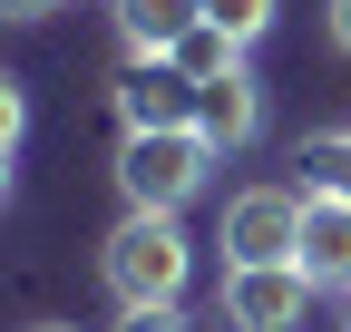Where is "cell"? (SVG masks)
<instances>
[{
	"label": "cell",
	"instance_id": "cell-1",
	"mask_svg": "<svg viewBox=\"0 0 351 332\" xmlns=\"http://www.w3.org/2000/svg\"><path fill=\"white\" fill-rule=\"evenodd\" d=\"M186 274H195V244L176 215H127L108 244H98V283L117 294V313L137 303H186Z\"/></svg>",
	"mask_w": 351,
	"mask_h": 332
},
{
	"label": "cell",
	"instance_id": "cell-2",
	"mask_svg": "<svg viewBox=\"0 0 351 332\" xmlns=\"http://www.w3.org/2000/svg\"><path fill=\"white\" fill-rule=\"evenodd\" d=\"M205 176H215L205 128H127V147H117V195H127V215H176V205H195Z\"/></svg>",
	"mask_w": 351,
	"mask_h": 332
},
{
	"label": "cell",
	"instance_id": "cell-3",
	"mask_svg": "<svg viewBox=\"0 0 351 332\" xmlns=\"http://www.w3.org/2000/svg\"><path fill=\"white\" fill-rule=\"evenodd\" d=\"M215 244H225V264H293L302 254V186H244V195H225Z\"/></svg>",
	"mask_w": 351,
	"mask_h": 332
},
{
	"label": "cell",
	"instance_id": "cell-4",
	"mask_svg": "<svg viewBox=\"0 0 351 332\" xmlns=\"http://www.w3.org/2000/svg\"><path fill=\"white\" fill-rule=\"evenodd\" d=\"M322 283L302 264H225V332H293Z\"/></svg>",
	"mask_w": 351,
	"mask_h": 332
},
{
	"label": "cell",
	"instance_id": "cell-5",
	"mask_svg": "<svg viewBox=\"0 0 351 332\" xmlns=\"http://www.w3.org/2000/svg\"><path fill=\"white\" fill-rule=\"evenodd\" d=\"M117 128H195V78L176 59H137L117 78Z\"/></svg>",
	"mask_w": 351,
	"mask_h": 332
},
{
	"label": "cell",
	"instance_id": "cell-6",
	"mask_svg": "<svg viewBox=\"0 0 351 332\" xmlns=\"http://www.w3.org/2000/svg\"><path fill=\"white\" fill-rule=\"evenodd\" d=\"M195 128H205V147H215V156H234V147H254V137H263V88H254V69L205 78V88H195Z\"/></svg>",
	"mask_w": 351,
	"mask_h": 332
},
{
	"label": "cell",
	"instance_id": "cell-7",
	"mask_svg": "<svg viewBox=\"0 0 351 332\" xmlns=\"http://www.w3.org/2000/svg\"><path fill=\"white\" fill-rule=\"evenodd\" d=\"M302 274L322 283V294H351V205L341 195H302Z\"/></svg>",
	"mask_w": 351,
	"mask_h": 332
},
{
	"label": "cell",
	"instance_id": "cell-8",
	"mask_svg": "<svg viewBox=\"0 0 351 332\" xmlns=\"http://www.w3.org/2000/svg\"><path fill=\"white\" fill-rule=\"evenodd\" d=\"M205 29V0H117V39L127 59H176V39Z\"/></svg>",
	"mask_w": 351,
	"mask_h": 332
},
{
	"label": "cell",
	"instance_id": "cell-9",
	"mask_svg": "<svg viewBox=\"0 0 351 332\" xmlns=\"http://www.w3.org/2000/svg\"><path fill=\"white\" fill-rule=\"evenodd\" d=\"M293 166H302V195H341V205H351V128L302 137V147H293Z\"/></svg>",
	"mask_w": 351,
	"mask_h": 332
},
{
	"label": "cell",
	"instance_id": "cell-10",
	"mask_svg": "<svg viewBox=\"0 0 351 332\" xmlns=\"http://www.w3.org/2000/svg\"><path fill=\"white\" fill-rule=\"evenodd\" d=\"M176 69H186L195 78V88H205V78H225V69H244V39H225V29H186V39H176Z\"/></svg>",
	"mask_w": 351,
	"mask_h": 332
},
{
	"label": "cell",
	"instance_id": "cell-11",
	"mask_svg": "<svg viewBox=\"0 0 351 332\" xmlns=\"http://www.w3.org/2000/svg\"><path fill=\"white\" fill-rule=\"evenodd\" d=\"M274 10H283V0H205V20L225 29V39H244V49H254L263 29H274Z\"/></svg>",
	"mask_w": 351,
	"mask_h": 332
},
{
	"label": "cell",
	"instance_id": "cell-12",
	"mask_svg": "<svg viewBox=\"0 0 351 332\" xmlns=\"http://www.w3.org/2000/svg\"><path fill=\"white\" fill-rule=\"evenodd\" d=\"M117 332H195L186 303H137V313H117Z\"/></svg>",
	"mask_w": 351,
	"mask_h": 332
},
{
	"label": "cell",
	"instance_id": "cell-13",
	"mask_svg": "<svg viewBox=\"0 0 351 332\" xmlns=\"http://www.w3.org/2000/svg\"><path fill=\"white\" fill-rule=\"evenodd\" d=\"M20 128H29V108H20V78H0V147H20Z\"/></svg>",
	"mask_w": 351,
	"mask_h": 332
},
{
	"label": "cell",
	"instance_id": "cell-14",
	"mask_svg": "<svg viewBox=\"0 0 351 332\" xmlns=\"http://www.w3.org/2000/svg\"><path fill=\"white\" fill-rule=\"evenodd\" d=\"M332 49L351 59V0H332Z\"/></svg>",
	"mask_w": 351,
	"mask_h": 332
},
{
	"label": "cell",
	"instance_id": "cell-15",
	"mask_svg": "<svg viewBox=\"0 0 351 332\" xmlns=\"http://www.w3.org/2000/svg\"><path fill=\"white\" fill-rule=\"evenodd\" d=\"M0 10H10V20H49L59 0H0Z\"/></svg>",
	"mask_w": 351,
	"mask_h": 332
},
{
	"label": "cell",
	"instance_id": "cell-16",
	"mask_svg": "<svg viewBox=\"0 0 351 332\" xmlns=\"http://www.w3.org/2000/svg\"><path fill=\"white\" fill-rule=\"evenodd\" d=\"M29 332H78V322H29Z\"/></svg>",
	"mask_w": 351,
	"mask_h": 332
},
{
	"label": "cell",
	"instance_id": "cell-17",
	"mask_svg": "<svg viewBox=\"0 0 351 332\" xmlns=\"http://www.w3.org/2000/svg\"><path fill=\"white\" fill-rule=\"evenodd\" d=\"M341 303H351V294H341Z\"/></svg>",
	"mask_w": 351,
	"mask_h": 332
}]
</instances>
